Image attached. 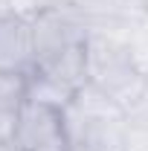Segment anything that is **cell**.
Listing matches in <instances>:
<instances>
[{
  "label": "cell",
  "instance_id": "cell-3",
  "mask_svg": "<svg viewBox=\"0 0 148 151\" xmlns=\"http://www.w3.org/2000/svg\"><path fill=\"white\" fill-rule=\"evenodd\" d=\"M78 90H73L70 84L58 81L55 76L44 73V70H32L26 76V99L38 102V105H47V108H55L64 113V108L75 99Z\"/></svg>",
  "mask_w": 148,
  "mask_h": 151
},
{
  "label": "cell",
  "instance_id": "cell-1",
  "mask_svg": "<svg viewBox=\"0 0 148 151\" xmlns=\"http://www.w3.org/2000/svg\"><path fill=\"white\" fill-rule=\"evenodd\" d=\"M87 84L113 96L125 111L145 99V70H139L134 47L113 35L90 32L84 41Z\"/></svg>",
  "mask_w": 148,
  "mask_h": 151
},
{
  "label": "cell",
  "instance_id": "cell-5",
  "mask_svg": "<svg viewBox=\"0 0 148 151\" xmlns=\"http://www.w3.org/2000/svg\"><path fill=\"white\" fill-rule=\"evenodd\" d=\"M18 134V108L0 105V142H15Z\"/></svg>",
  "mask_w": 148,
  "mask_h": 151
},
{
  "label": "cell",
  "instance_id": "cell-2",
  "mask_svg": "<svg viewBox=\"0 0 148 151\" xmlns=\"http://www.w3.org/2000/svg\"><path fill=\"white\" fill-rule=\"evenodd\" d=\"M35 67H38V55H35L32 15L3 12L0 15V73L29 76Z\"/></svg>",
  "mask_w": 148,
  "mask_h": 151
},
{
  "label": "cell",
  "instance_id": "cell-7",
  "mask_svg": "<svg viewBox=\"0 0 148 151\" xmlns=\"http://www.w3.org/2000/svg\"><path fill=\"white\" fill-rule=\"evenodd\" d=\"M145 93H148V70H145Z\"/></svg>",
  "mask_w": 148,
  "mask_h": 151
},
{
  "label": "cell",
  "instance_id": "cell-4",
  "mask_svg": "<svg viewBox=\"0 0 148 151\" xmlns=\"http://www.w3.org/2000/svg\"><path fill=\"white\" fill-rule=\"evenodd\" d=\"M26 99V76L20 73H0V105L20 108Z\"/></svg>",
  "mask_w": 148,
  "mask_h": 151
},
{
  "label": "cell",
  "instance_id": "cell-6",
  "mask_svg": "<svg viewBox=\"0 0 148 151\" xmlns=\"http://www.w3.org/2000/svg\"><path fill=\"white\" fill-rule=\"evenodd\" d=\"M0 151H26V148H20L18 142H0Z\"/></svg>",
  "mask_w": 148,
  "mask_h": 151
}]
</instances>
